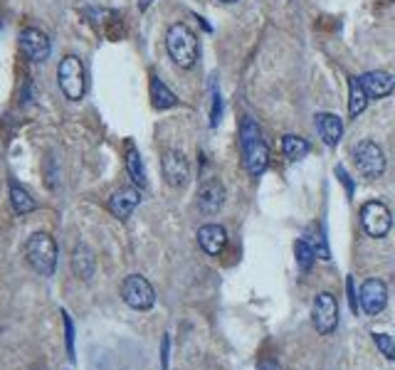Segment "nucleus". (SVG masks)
<instances>
[{
  "instance_id": "f257e3e1",
  "label": "nucleus",
  "mask_w": 395,
  "mask_h": 370,
  "mask_svg": "<svg viewBox=\"0 0 395 370\" xmlns=\"http://www.w3.org/2000/svg\"><path fill=\"white\" fill-rule=\"evenodd\" d=\"M240 146H242V161L252 176H262L270 163V146L265 143L260 134V126L252 119H242L240 126Z\"/></svg>"
},
{
  "instance_id": "f03ea898",
  "label": "nucleus",
  "mask_w": 395,
  "mask_h": 370,
  "mask_svg": "<svg viewBox=\"0 0 395 370\" xmlns=\"http://www.w3.org/2000/svg\"><path fill=\"white\" fill-rule=\"evenodd\" d=\"M165 50L171 54V59L176 62L181 70H190L198 62L201 54V45H198V35L183 23H176L168 28L165 35Z\"/></svg>"
},
{
  "instance_id": "7ed1b4c3",
  "label": "nucleus",
  "mask_w": 395,
  "mask_h": 370,
  "mask_svg": "<svg viewBox=\"0 0 395 370\" xmlns=\"http://www.w3.org/2000/svg\"><path fill=\"white\" fill-rule=\"evenodd\" d=\"M25 259L42 276H50L57 267V242L48 232H35L25 245Z\"/></svg>"
},
{
  "instance_id": "20e7f679",
  "label": "nucleus",
  "mask_w": 395,
  "mask_h": 370,
  "mask_svg": "<svg viewBox=\"0 0 395 370\" xmlns=\"http://www.w3.org/2000/svg\"><path fill=\"white\" fill-rule=\"evenodd\" d=\"M57 84L62 94L72 101H79L87 92V74H84L82 59L77 54H67L57 67Z\"/></svg>"
},
{
  "instance_id": "39448f33",
  "label": "nucleus",
  "mask_w": 395,
  "mask_h": 370,
  "mask_svg": "<svg viewBox=\"0 0 395 370\" xmlns=\"http://www.w3.org/2000/svg\"><path fill=\"white\" fill-rule=\"evenodd\" d=\"M121 299L136 311H148L156 304V291L146 276L131 274L121 282Z\"/></svg>"
},
{
  "instance_id": "423d86ee",
  "label": "nucleus",
  "mask_w": 395,
  "mask_h": 370,
  "mask_svg": "<svg viewBox=\"0 0 395 370\" xmlns=\"http://www.w3.org/2000/svg\"><path fill=\"white\" fill-rule=\"evenodd\" d=\"M354 163L358 168L361 176L366 178H381L385 171V156L381 146L373 141H358L354 146Z\"/></svg>"
},
{
  "instance_id": "0eeeda50",
  "label": "nucleus",
  "mask_w": 395,
  "mask_h": 370,
  "mask_svg": "<svg viewBox=\"0 0 395 370\" xmlns=\"http://www.w3.org/2000/svg\"><path fill=\"white\" fill-rule=\"evenodd\" d=\"M361 225H363L368 237L381 240V237L388 235L390 227H393V215H390V210L383 203L371 200V203H366V205L361 207Z\"/></svg>"
},
{
  "instance_id": "6e6552de",
  "label": "nucleus",
  "mask_w": 395,
  "mask_h": 370,
  "mask_svg": "<svg viewBox=\"0 0 395 370\" xmlns=\"http://www.w3.org/2000/svg\"><path fill=\"white\" fill-rule=\"evenodd\" d=\"M161 171H163L165 183L173 185V188H183L185 183L190 181L188 158H185V153L176 151V148L163 153V158H161Z\"/></svg>"
},
{
  "instance_id": "1a4fd4ad",
  "label": "nucleus",
  "mask_w": 395,
  "mask_h": 370,
  "mask_svg": "<svg viewBox=\"0 0 395 370\" xmlns=\"http://www.w3.org/2000/svg\"><path fill=\"white\" fill-rule=\"evenodd\" d=\"M312 318H314V329L321 336L334 333V329H336V323H338V304L329 291H321V294L316 296Z\"/></svg>"
},
{
  "instance_id": "9d476101",
  "label": "nucleus",
  "mask_w": 395,
  "mask_h": 370,
  "mask_svg": "<svg viewBox=\"0 0 395 370\" xmlns=\"http://www.w3.org/2000/svg\"><path fill=\"white\" fill-rule=\"evenodd\" d=\"M20 48H23L25 57L32 62H45L52 52V42L50 37L37 28H25L20 30Z\"/></svg>"
},
{
  "instance_id": "9b49d317",
  "label": "nucleus",
  "mask_w": 395,
  "mask_h": 370,
  "mask_svg": "<svg viewBox=\"0 0 395 370\" xmlns=\"http://www.w3.org/2000/svg\"><path fill=\"white\" fill-rule=\"evenodd\" d=\"M361 306H363V311L368 314V316H376V314H381L385 309V304H388V287H385L381 279H368V282H363V287H361Z\"/></svg>"
},
{
  "instance_id": "f8f14e48",
  "label": "nucleus",
  "mask_w": 395,
  "mask_h": 370,
  "mask_svg": "<svg viewBox=\"0 0 395 370\" xmlns=\"http://www.w3.org/2000/svg\"><path fill=\"white\" fill-rule=\"evenodd\" d=\"M139 203H141L139 188H136V185H126V188H119L117 193L112 195V200H109V212H112L117 220H129L131 212L139 207Z\"/></svg>"
},
{
  "instance_id": "ddd939ff",
  "label": "nucleus",
  "mask_w": 395,
  "mask_h": 370,
  "mask_svg": "<svg viewBox=\"0 0 395 370\" xmlns=\"http://www.w3.org/2000/svg\"><path fill=\"white\" fill-rule=\"evenodd\" d=\"M223 203H225L223 183H220L218 178H210V181L203 183L201 190H198V207H201V212L215 215V212L223 207Z\"/></svg>"
},
{
  "instance_id": "4468645a",
  "label": "nucleus",
  "mask_w": 395,
  "mask_h": 370,
  "mask_svg": "<svg viewBox=\"0 0 395 370\" xmlns=\"http://www.w3.org/2000/svg\"><path fill=\"white\" fill-rule=\"evenodd\" d=\"M361 87H363V92L368 94V99H381V96H388L390 92L395 89V79L393 74H388V72H368V74L358 76Z\"/></svg>"
},
{
  "instance_id": "2eb2a0df",
  "label": "nucleus",
  "mask_w": 395,
  "mask_h": 370,
  "mask_svg": "<svg viewBox=\"0 0 395 370\" xmlns=\"http://www.w3.org/2000/svg\"><path fill=\"white\" fill-rule=\"evenodd\" d=\"M225 242H227V232H225L223 225H203L201 229H198V245H201V249L205 254H220L225 249Z\"/></svg>"
},
{
  "instance_id": "dca6fc26",
  "label": "nucleus",
  "mask_w": 395,
  "mask_h": 370,
  "mask_svg": "<svg viewBox=\"0 0 395 370\" xmlns=\"http://www.w3.org/2000/svg\"><path fill=\"white\" fill-rule=\"evenodd\" d=\"M316 131L326 146H336L343 136V123L336 114H316Z\"/></svg>"
},
{
  "instance_id": "f3484780",
  "label": "nucleus",
  "mask_w": 395,
  "mask_h": 370,
  "mask_svg": "<svg viewBox=\"0 0 395 370\" xmlns=\"http://www.w3.org/2000/svg\"><path fill=\"white\" fill-rule=\"evenodd\" d=\"M94 269H97V259H94V252L89 249V247L79 245L74 252H72V271L82 279V282H89L92 276H94Z\"/></svg>"
},
{
  "instance_id": "a211bd4d",
  "label": "nucleus",
  "mask_w": 395,
  "mask_h": 370,
  "mask_svg": "<svg viewBox=\"0 0 395 370\" xmlns=\"http://www.w3.org/2000/svg\"><path fill=\"white\" fill-rule=\"evenodd\" d=\"M304 242L314 249L316 259H324V262L331 259V249H329V242H326V232L324 227H321V223H312L304 229Z\"/></svg>"
},
{
  "instance_id": "6ab92c4d",
  "label": "nucleus",
  "mask_w": 395,
  "mask_h": 370,
  "mask_svg": "<svg viewBox=\"0 0 395 370\" xmlns=\"http://www.w3.org/2000/svg\"><path fill=\"white\" fill-rule=\"evenodd\" d=\"M124 163H126V173L134 181L136 188H143L146 185V171H143L141 156L136 151L134 141H126V153H124Z\"/></svg>"
},
{
  "instance_id": "aec40b11",
  "label": "nucleus",
  "mask_w": 395,
  "mask_h": 370,
  "mask_svg": "<svg viewBox=\"0 0 395 370\" xmlns=\"http://www.w3.org/2000/svg\"><path fill=\"white\" fill-rule=\"evenodd\" d=\"M368 104V94L361 87L358 76H348V119H356Z\"/></svg>"
},
{
  "instance_id": "412c9836",
  "label": "nucleus",
  "mask_w": 395,
  "mask_h": 370,
  "mask_svg": "<svg viewBox=\"0 0 395 370\" xmlns=\"http://www.w3.org/2000/svg\"><path fill=\"white\" fill-rule=\"evenodd\" d=\"M151 101H154L156 109H171L178 104V96L161 82L159 76H151Z\"/></svg>"
},
{
  "instance_id": "4be33fe9",
  "label": "nucleus",
  "mask_w": 395,
  "mask_h": 370,
  "mask_svg": "<svg viewBox=\"0 0 395 370\" xmlns=\"http://www.w3.org/2000/svg\"><path fill=\"white\" fill-rule=\"evenodd\" d=\"M10 203H12V210L18 212V215H28V212L35 210V200L30 198V193L18 185L15 181H10Z\"/></svg>"
},
{
  "instance_id": "5701e85b",
  "label": "nucleus",
  "mask_w": 395,
  "mask_h": 370,
  "mask_svg": "<svg viewBox=\"0 0 395 370\" xmlns=\"http://www.w3.org/2000/svg\"><path fill=\"white\" fill-rule=\"evenodd\" d=\"M282 151L290 161H299L309 153V143L301 136H284L282 138Z\"/></svg>"
},
{
  "instance_id": "b1692460",
  "label": "nucleus",
  "mask_w": 395,
  "mask_h": 370,
  "mask_svg": "<svg viewBox=\"0 0 395 370\" xmlns=\"http://www.w3.org/2000/svg\"><path fill=\"white\" fill-rule=\"evenodd\" d=\"M294 254H296V265H299V269L307 274V271H312L314 267V259H316V254H314V249L307 245L304 240H299L294 245Z\"/></svg>"
},
{
  "instance_id": "393cba45",
  "label": "nucleus",
  "mask_w": 395,
  "mask_h": 370,
  "mask_svg": "<svg viewBox=\"0 0 395 370\" xmlns=\"http://www.w3.org/2000/svg\"><path fill=\"white\" fill-rule=\"evenodd\" d=\"M373 338H376V346L381 348V353H383L388 360H395V341L390 338L388 333H373Z\"/></svg>"
},
{
  "instance_id": "a878e982",
  "label": "nucleus",
  "mask_w": 395,
  "mask_h": 370,
  "mask_svg": "<svg viewBox=\"0 0 395 370\" xmlns=\"http://www.w3.org/2000/svg\"><path fill=\"white\" fill-rule=\"evenodd\" d=\"M65 316V326H67V351H70V358L74 360V326H72L70 314H62Z\"/></svg>"
},
{
  "instance_id": "bb28decb",
  "label": "nucleus",
  "mask_w": 395,
  "mask_h": 370,
  "mask_svg": "<svg viewBox=\"0 0 395 370\" xmlns=\"http://www.w3.org/2000/svg\"><path fill=\"white\" fill-rule=\"evenodd\" d=\"M220 121V96H212V126Z\"/></svg>"
},
{
  "instance_id": "cd10ccee",
  "label": "nucleus",
  "mask_w": 395,
  "mask_h": 370,
  "mask_svg": "<svg viewBox=\"0 0 395 370\" xmlns=\"http://www.w3.org/2000/svg\"><path fill=\"white\" fill-rule=\"evenodd\" d=\"M260 370H282V368H279L277 360H262V363H260Z\"/></svg>"
},
{
  "instance_id": "c85d7f7f",
  "label": "nucleus",
  "mask_w": 395,
  "mask_h": 370,
  "mask_svg": "<svg viewBox=\"0 0 395 370\" xmlns=\"http://www.w3.org/2000/svg\"><path fill=\"white\" fill-rule=\"evenodd\" d=\"M148 6H151V0H139V8H141V10H146Z\"/></svg>"
},
{
  "instance_id": "c756f323",
  "label": "nucleus",
  "mask_w": 395,
  "mask_h": 370,
  "mask_svg": "<svg viewBox=\"0 0 395 370\" xmlns=\"http://www.w3.org/2000/svg\"><path fill=\"white\" fill-rule=\"evenodd\" d=\"M220 3H237V0H220Z\"/></svg>"
}]
</instances>
